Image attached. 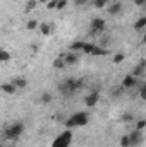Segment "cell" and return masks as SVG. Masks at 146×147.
I'll use <instances>...</instances> for the list:
<instances>
[{"label":"cell","mask_w":146,"mask_h":147,"mask_svg":"<svg viewBox=\"0 0 146 147\" xmlns=\"http://www.w3.org/2000/svg\"><path fill=\"white\" fill-rule=\"evenodd\" d=\"M2 91L7 92V94H14V92L17 91V87H16L12 82H5V84H2Z\"/></svg>","instance_id":"13"},{"label":"cell","mask_w":146,"mask_h":147,"mask_svg":"<svg viewBox=\"0 0 146 147\" xmlns=\"http://www.w3.org/2000/svg\"><path fill=\"white\" fill-rule=\"evenodd\" d=\"M71 142H72V130L71 128H65L62 134H59L53 139V142H52L50 147H69Z\"/></svg>","instance_id":"4"},{"label":"cell","mask_w":146,"mask_h":147,"mask_svg":"<svg viewBox=\"0 0 146 147\" xmlns=\"http://www.w3.org/2000/svg\"><path fill=\"white\" fill-rule=\"evenodd\" d=\"M65 5H67V0H59V5H57V10H62V9H65Z\"/></svg>","instance_id":"30"},{"label":"cell","mask_w":146,"mask_h":147,"mask_svg":"<svg viewBox=\"0 0 146 147\" xmlns=\"http://www.w3.org/2000/svg\"><path fill=\"white\" fill-rule=\"evenodd\" d=\"M98 101H100V92H98L96 89H93V91L84 98V105H86L88 108H95Z\"/></svg>","instance_id":"6"},{"label":"cell","mask_w":146,"mask_h":147,"mask_svg":"<svg viewBox=\"0 0 146 147\" xmlns=\"http://www.w3.org/2000/svg\"><path fill=\"white\" fill-rule=\"evenodd\" d=\"M134 3H136V5H145L146 0H134Z\"/></svg>","instance_id":"32"},{"label":"cell","mask_w":146,"mask_h":147,"mask_svg":"<svg viewBox=\"0 0 146 147\" xmlns=\"http://www.w3.org/2000/svg\"><path fill=\"white\" fill-rule=\"evenodd\" d=\"M95 48H96V45H93V43H84V48H83V53H84V55H93V51H95Z\"/></svg>","instance_id":"16"},{"label":"cell","mask_w":146,"mask_h":147,"mask_svg":"<svg viewBox=\"0 0 146 147\" xmlns=\"http://www.w3.org/2000/svg\"><path fill=\"white\" fill-rule=\"evenodd\" d=\"M132 120H134V116H132L131 113H124V115L120 116V121H126V123H127V121H132Z\"/></svg>","instance_id":"25"},{"label":"cell","mask_w":146,"mask_h":147,"mask_svg":"<svg viewBox=\"0 0 146 147\" xmlns=\"http://www.w3.org/2000/svg\"><path fill=\"white\" fill-rule=\"evenodd\" d=\"M146 28V16H143V17H139L136 22H134V29L136 31H143Z\"/></svg>","instance_id":"14"},{"label":"cell","mask_w":146,"mask_h":147,"mask_svg":"<svg viewBox=\"0 0 146 147\" xmlns=\"http://www.w3.org/2000/svg\"><path fill=\"white\" fill-rule=\"evenodd\" d=\"M124 58H126V55H124V53H117V55L113 57V63H120Z\"/></svg>","instance_id":"27"},{"label":"cell","mask_w":146,"mask_h":147,"mask_svg":"<svg viewBox=\"0 0 146 147\" xmlns=\"http://www.w3.org/2000/svg\"><path fill=\"white\" fill-rule=\"evenodd\" d=\"M38 29H40V33H41V34H45V36H48V34H50V31H52V29H50V26H48V24H45V22H41Z\"/></svg>","instance_id":"20"},{"label":"cell","mask_w":146,"mask_h":147,"mask_svg":"<svg viewBox=\"0 0 146 147\" xmlns=\"http://www.w3.org/2000/svg\"><path fill=\"white\" fill-rule=\"evenodd\" d=\"M26 28H28L29 31H33V29H36V28H40V26H38V22H36V21H33V19H31V21H28Z\"/></svg>","instance_id":"26"},{"label":"cell","mask_w":146,"mask_h":147,"mask_svg":"<svg viewBox=\"0 0 146 147\" xmlns=\"http://www.w3.org/2000/svg\"><path fill=\"white\" fill-rule=\"evenodd\" d=\"M83 48H84V41H74L72 45L69 46L71 51H83Z\"/></svg>","instance_id":"15"},{"label":"cell","mask_w":146,"mask_h":147,"mask_svg":"<svg viewBox=\"0 0 146 147\" xmlns=\"http://www.w3.org/2000/svg\"><path fill=\"white\" fill-rule=\"evenodd\" d=\"M105 28H107L105 19H102V17H95V19L91 21V34H102V33L105 31Z\"/></svg>","instance_id":"5"},{"label":"cell","mask_w":146,"mask_h":147,"mask_svg":"<svg viewBox=\"0 0 146 147\" xmlns=\"http://www.w3.org/2000/svg\"><path fill=\"white\" fill-rule=\"evenodd\" d=\"M36 3H38L36 0H28V2H26V12H31V10L36 7Z\"/></svg>","instance_id":"23"},{"label":"cell","mask_w":146,"mask_h":147,"mask_svg":"<svg viewBox=\"0 0 146 147\" xmlns=\"http://www.w3.org/2000/svg\"><path fill=\"white\" fill-rule=\"evenodd\" d=\"M12 84H14L17 89H24V87H28V80L23 79V77H16V79H12Z\"/></svg>","instance_id":"12"},{"label":"cell","mask_w":146,"mask_h":147,"mask_svg":"<svg viewBox=\"0 0 146 147\" xmlns=\"http://www.w3.org/2000/svg\"><path fill=\"white\" fill-rule=\"evenodd\" d=\"M64 60H65V63H67V65H74V63H77L79 55H77L76 51H69L67 55H64Z\"/></svg>","instance_id":"11"},{"label":"cell","mask_w":146,"mask_h":147,"mask_svg":"<svg viewBox=\"0 0 146 147\" xmlns=\"http://www.w3.org/2000/svg\"><path fill=\"white\" fill-rule=\"evenodd\" d=\"M122 9H124V5L120 3V2H113V3H110L108 5V14L110 16H117V14H120L122 12Z\"/></svg>","instance_id":"10"},{"label":"cell","mask_w":146,"mask_h":147,"mask_svg":"<svg viewBox=\"0 0 146 147\" xmlns=\"http://www.w3.org/2000/svg\"><path fill=\"white\" fill-rule=\"evenodd\" d=\"M74 3H76V7H83L88 3V0H74Z\"/></svg>","instance_id":"31"},{"label":"cell","mask_w":146,"mask_h":147,"mask_svg":"<svg viewBox=\"0 0 146 147\" xmlns=\"http://www.w3.org/2000/svg\"><path fill=\"white\" fill-rule=\"evenodd\" d=\"M145 127H146V120H139V121L136 123V128H138V130H143Z\"/></svg>","instance_id":"29"},{"label":"cell","mask_w":146,"mask_h":147,"mask_svg":"<svg viewBox=\"0 0 146 147\" xmlns=\"http://www.w3.org/2000/svg\"><path fill=\"white\" fill-rule=\"evenodd\" d=\"M9 60H10V53H9L5 48H2V50H0V62H2V63H7Z\"/></svg>","instance_id":"19"},{"label":"cell","mask_w":146,"mask_h":147,"mask_svg":"<svg viewBox=\"0 0 146 147\" xmlns=\"http://www.w3.org/2000/svg\"><path fill=\"white\" fill-rule=\"evenodd\" d=\"M141 43H145V45H146V33L143 34V39H141Z\"/></svg>","instance_id":"34"},{"label":"cell","mask_w":146,"mask_h":147,"mask_svg":"<svg viewBox=\"0 0 146 147\" xmlns=\"http://www.w3.org/2000/svg\"><path fill=\"white\" fill-rule=\"evenodd\" d=\"M52 99H53V98H52L50 92H43V94L40 96V103H41V105H50Z\"/></svg>","instance_id":"18"},{"label":"cell","mask_w":146,"mask_h":147,"mask_svg":"<svg viewBox=\"0 0 146 147\" xmlns=\"http://www.w3.org/2000/svg\"><path fill=\"white\" fill-rule=\"evenodd\" d=\"M146 70V58H141L138 63H136V67H134V70H132V75H136V77H139V75H143Z\"/></svg>","instance_id":"9"},{"label":"cell","mask_w":146,"mask_h":147,"mask_svg":"<svg viewBox=\"0 0 146 147\" xmlns=\"http://www.w3.org/2000/svg\"><path fill=\"white\" fill-rule=\"evenodd\" d=\"M38 3H48V0H36Z\"/></svg>","instance_id":"33"},{"label":"cell","mask_w":146,"mask_h":147,"mask_svg":"<svg viewBox=\"0 0 146 147\" xmlns=\"http://www.w3.org/2000/svg\"><path fill=\"white\" fill-rule=\"evenodd\" d=\"M57 5H59V0H48V3H46V9H57Z\"/></svg>","instance_id":"28"},{"label":"cell","mask_w":146,"mask_h":147,"mask_svg":"<svg viewBox=\"0 0 146 147\" xmlns=\"http://www.w3.org/2000/svg\"><path fill=\"white\" fill-rule=\"evenodd\" d=\"M89 121V113L88 111H76L65 120V128H77V127H86Z\"/></svg>","instance_id":"1"},{"label":"cell","mask_w":146,"mask_h":147,"mask_svg":"<svg viewBox=\"0 0 146 147\" xmlns=\"http://www.w3.org/2000/svg\"><path fill=\"white\" fill-rule=\"evenodd\" d=\"M24 132V123L23 121H16V123H10L9 127L3 128V140H9V142H16Z\"/></svg>","instance_id":"3"},{"label":"cell","mask_w":146,"mask_h":147,"mask_svg":"<svg viewBox=\"0 0 146 147\" xmlns=\"http://www.w3.org/2000/svg\"><path fill=\"white\" fill-rule=\"evenodd\" d=\"M108 3V0H93V7L95 9H103Z\"/></svg>","instance_id":"21"},{"label":"cell","mask_w":146,"mask_h":147,"mask_svg":"<svg viewBox=\"0 0 146 147\" xmlns=\"http://www.w3.org/2000/svg\"><path fill=\"white\" fill-rule=\"evenodd\" d=\"M120 147H131V139H129V135L120 137Z\"/></svg>","instance_id":"22"},{"label":"cell","mask_w":146,"mask_h":147,"mask_svg":"<svg viewBox=\"0 0 146 147\" xmlns=\"http://www.w3.org/2000/svg\"><path fill=\"white\" fill-rule=\"evenodd\" d=\"M129 139H131V147L134 146H141L143 144V130H138V128H134L131 134H129Z\"/></svg>","instance_id":"7"},{"label":"cell","mask_w":146,"mask_h":147,"mask_svg":"<svg viewBox=\"0 0 146 147\" xmlns=\"http://www.w3.org/2000/svg\"><path fill=\"white\" fill-rule=\"evenodd\" d=\"M83 87H84V80L83 79H67V80H64V82L59 84V91L64 96H71L76 91L83 89Z\"/></svg>","instance_id":"2"},{"label":"cell","mask_w":146,"mask_h":147,"mask_svg":"<svg viewBox=\"0 0 146 147\" xmlns=\"http://www.w3.org/2000/svg\"><path fill=\"white\" fill-rule=\"evenodd\" d=\"M138 96H139L143 101H146V84H143V86L139 87V92H138Z\"/></svg>","instance_id":"24"},{"label":"cell","mask_w":146,"mask_h":147,"mask_svg":"<svg viewBox=\"0 0 146 147\" xmlns=\"http://www.w3.org/2000/svg\"><path fill=\"white\" fill-rule=\"evenodd\" d=\"M136 84H138V77L132 75V74H127V75L122 79V87H124V89H131V87H134Z\"/></svg>","instance_id":"8"},{"label":"cell","mask_w":146,"mask_h":147,"mask_svg":"<svg viewBox=\"0 0 146 147\" xmlns=\"http://www.w3.org/2000/svg\"><path fill=\"white\" fill-rule=\"evenodd\" d=\"M65 65H67V63H65L64 57H59V58H55V60H53V67H55V69H59V70H62Z\"/></svg>","instance_id":"17"}]
</instances>
